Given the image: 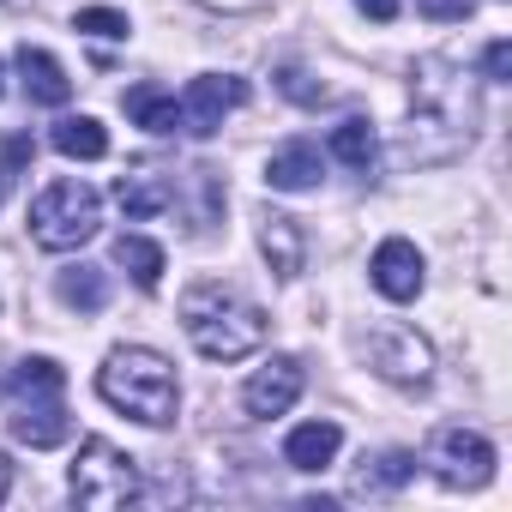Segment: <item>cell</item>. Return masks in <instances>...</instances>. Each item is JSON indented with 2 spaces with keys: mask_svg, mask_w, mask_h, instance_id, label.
Here are the masks:
<instances>
[{
  "mask_svg": "<svg viewBox=\"0 0 512 512\" xmlns=\"http://www.w3.org/2000/svg\"><path fill=\"white\" fill-rule=\"evenodd\" d=\"M19 79H25V97H31V103H43V109H67V97H73L67 67H61L49 49H37V43H25V49H19Z\"/></svg>",
  "mask_w": 512,
  "mask_h": 512,
  "instance_id": "cell-13",
  "label": "cell"
},
{
  "mask_svg": "<svg viewBox=\"0 0 512 512\" xmlns=\"http://www.w3.org/2000/svg\"><path fill=\"white\" fill-rule=\"evenodd\" d=\"M73 31L103 37V43H127V37H133L127 13H115V7H79V13H73Z\"/></svg>",
  "mask_w": 512,
  "mask_h": 512,
  "instance_id": "cell-23",
  "label": "cell"
},
{
  "mask_svg": "<svg viewBox=\"0 0 512 512\" xmlns=\"http://www.w3.org/2000/svg\"><path fill=\"white\" fill-rule=\"evenodd\" d=\"M0 91H7V67H0Z\"/></svg>",
  "mask_w": 512,
  "mask_h": 512,
  "instance_id": "cell-30",
  "label": "cell"
},
{
  "mask_svg": "<svg viewBox=\"0 0 512 512\" xmlns=\"http://www.w3.org/2000/svg\"><path fill=\"white\" fill-rule=\"evenodd\" d=\"M7 482H13V470H7V458H0V500H7Z\"/></svg>",
  "mask_w": 512,
  "mask_h": 512,
  "instance_id": "cell-29",
  "label": "cell"
},
{
  "mask_svg": "<svg viewBox=\"0 0 512 512\" xmlns=\"http://www.w3.org/2000/svg\"><path fill=\"white\" fill-rule=\"evenodd\" d=\"M49 145H55L61 157H73V163H97V157H109V133H103L97 115H67V121H55Z\"/></svg>",
  "mask_w": 512,
  "mask_h": 512,
  "instance_id": "cell-18",
  "label": "cell"
},
{
  "mask_svg": "<svg viewBox=\"0 0 512 512\" xmlns=\"http://www.w3.org/2000/svg\"><path fill=\"white\" fill-rule=\"evenodd\" d=\"M115 199H121V211H127V217H157V211H169V205H175V181H169V175H157V169H133V175H121V181H115Z\"/></svg>",
  "mask_w": 512,
  "mask_h": 512,
  "instance_id": "cell-17",
  "label": "cell"
},
{
  "mask_svg": "<svg viewBox=\"0 0 512 512\" xmlns=\"http://www.w3.org/2000/svg\"><path fill=\"white\" fill-rule=\"evenodd\" d=\"M338 446H344V428L338 422H302V428H290V440H284V464L290 470H326L332 458H338Z\"/></svg>",
  "mask_w": 512,
  "mask_h": 512,
  "instance_id": "cell-15",
  "label": "cell"
},
{
  "mask_svg": "<svg viewBox=\"0 0 512 512\" xmlns=\"http://www.w3.org/2000/svg\"><path fill=\"white\" fill-rule=\"evenodd\" d=\"M55 296H61V308L103 314V302H109V278H103V266H67V272L55 278Z\"/></svg>",
  "mask_w": 512,
  "mask_h": 512,
  "instance_id": "cell-21",
  "label": "cell"
},
{
  "mask_svg": "<svg viewBox=\"0 0 512 512\" xmlns=\"http://www.w3.org/2000/svg\"><path fill=\"white\" fill-rule=\"evenodd\" d=\"M67 488H73L79 506H91V512H115V506L139 500V458H127L115 440L91 434V440L79 446L73 470H67Z\"/></svg>",
  "mask_w": 512,
  "mask_h": 512,
  "instance_id": "cell-5",
  "label": "cell"
},
{
  "mask_svg": "<svg viewBox=\"0 0 512 512\" xmlns=\"http://www.w3.org/2000/svg\"><path fill=\"white\" fill-rule=\"evenodd\" d=\"M13 416H7V428H13V440L19 446H31V452H49V446H61L67 434H73V416H67V368L55 362V356H25L19 368H13Z\"/></svg>",
  "mask_w": 512,
  "mask_h": 512,
  "instance_id": "cell-3",
  "label": "cell"
},
{
  "mask_svg": "<svg viewBox=\"0 0 512 512\" xmlns=\"http://www.w3.org/2000/svg\"><path fill=\"white\" fill-rule=\"evenodd\" d=\"M241 103H247V85H241L235 73H199V79L187 85V97H181V127H187L193 139H211V133L223 127V115L241 109Z\"/></svg>",
  "mask_w": 512,
  "mask_h": 512,
  "instance_id": "cell-9",
  "label": "cell"
},
{
  "mask_svg": "<svg viewBox=\"0 0 512 512\" xmlns=\"http://www.w3.org/2000/svg\"><path fill=\"white\" fill-rule=\"evenodd\" d=\"M344 169H356V175H374V163H380V139H374V127L362 121V115H350V121H338L332 127V145H326Z\"/></svg>",
  "mask_w": 512,
  "mask_h": 512,
  "instance_id": "cell-19",
  "label": "cell"
},
{
  "mask_svg": "<svg viewBox=\"0 0 512 512\" xmlns=\"http://www.w3.org/2000/svg\"><path fill=\"white\" fill-rule=\"evenodd\" d=\"M260 253H266V266H272V278H302V266H308V235H302V223L290 217V211H260Z\"/></svg>",
  "mask_w": 512,
  "mask_h": 512,
  "instance_id": "cell-12",
  "label": "cell"
},
{
  "mask_svg": "<svg viewBox=\"0 0 512 512\" xmlns=\"http://www.w3.org/2000/svg\"><path fill=\"white\" fill-rule=\"evenodd\" d=\"M97 229H103V193L85 187V181H49L31 199V241L49 247V253L85 247Z\"/></svg>",
  "mask_w": 512,
  "mask_h": 512,
  "instance_id": "cell-4",
  "label": "cell"
},
{
  "mask_svg": "<svg viewBox=\"0 0 512 512\" xmlns=\"http://www.w3.org/2000/svg\"><path fill=\"white\" fill-rule=\"evenodd\" d=\"M31 157H37V145H31V133H19V139H7V151H0V199H7V193L19 187V175L31 169Z\"/></svg>",
  "mask_w": 512,
  "mask_h": 512,
  "instance_id": "cell-24",
  "label": "cell"
},
{
  "mask_svg": "<svg viewBox=\"0 0 512 512\" xmlns=\"http://www.w3.org/2000/svg\"><path fill=\"white\" fill-rule=\"evenodd\" d=\"M278 85H284L296 103H326V85H308V73H302V67H284V73H278Z\"/></svg>",
  "mask_w": 512,
  "mask_h": 512,
  "instance_id": "cell-27",
  "label": "cell"
},
{
  "mask_svg": "<svg viewBox=\"0 0 512 512\" xmlns=\"http://www.w3.org/2000/svg\"><path fill=\"white\" fill-rule=\"evenodd\" d=\"M416 476V452H380L362 476H356V494H392Z\"/></svg>",
  "mask_w": 512,
  "mask_h": 512,
  "instance_id": "cell-22",
  "label": "cell"
},
{
  "mask_svg": "<svg viewBox=\"0 0 512 512\" xmlns=\"http://www.w3.org/2000/svg\"><path fill=\"white\" fill-rule=\"evenodd\" d=\"M115 266L139 284V290H157L163 284V247L157 241H145V235H115Z\"/></svg>",
  "mask_w": 512,
  "mask_h": 512,
  "instance_id": "cell-20",
  "label": "cell"
},
{
  "mask_svg": "<svg viewBox=\"0 0 512 512\" xmlns=\"http://www.w3.org/2000/svg\"><path fill=\"white\" fill-rule=\"evenodd\" d=\"M410 133H428V127H440L446 133V151H458V145H470V121H476V97H470V85L464 79H440V55H428L422 67H416V97H410Z\"/></svg>",
  "mask_w": 512,
  "mask_h": 512,
  "instance_id": "cell-6",
  "label": "cell"
},
{
  "mask_svg": "<svg viewBox=\"0 0 512 512\" xmlns=\"http://www.w3.org/2000/svg\"><path fill=\"white\" fill-rule=\"evenodd\" d=\"M356 7H362V13H368L374 25H392V19H398V7H404V0H356Z\"/></svg>",
  "mask_w": 512,
  "mask_h": 512,
  "instance_id": "cell-28",
  "label": "cell"
},
{
  "mask_svg": "<svg viewBox=\"0 0 512 512\" xmlns=\"http://www.w3.org/2000/svg\"><path fill=\"white\" fill-rule=\"evenodd\" d=\"M482 79H488V85H506V79H512V43H506V37H494V43L482 49Z\"/></svg>",
  "mask_w": 512,
  "mask_h": 512,
  "instance_id": "cell-26",
  "label": "cell"
},
{
  "mask_svg": "<svg viewBox=\"0 0 512 512\" xmlns=\"http://www.w3.org/2000/svg\"><path fill=\"white\" fill-rule=\"evenodd\" d=\"M302 362L296 356H272L260 374H253L247 386H241V404H247V416H260V422H272V416H284L296 398H302Z\"/></svg>",
  "mask_w": 512,
  "mask_h": 512,
  "instance_id": "cell-11",
  "label": "cell"
},
{
  "mask_svg": "<svg viewBox=\"0 0 512 512\" xmlns=\"http://www.w3.org/2000/svg\"><path fill=\"white\" fill-rule=\"evenodd\" d=\"M422 464H428L434 482H446V488H482V482L494 476V440L476 434V428H464V422H446V428H434Z\"/></svg>",
  "mask_w": 512,
  "mask_h": 512,
  "instance_id": "cell-7",
  "label": "cell"
},
{
  "mask_svg": "<svg viewBox=\"0 0 512 512\" xmlns=\"http://www.w3.org/2000/svg\"><path fill=\"white\" fill-rule=\"evenodd\" d=\"M416 13L434 19V25H464L476 13V0H416Z\"/></svg>",
  "mask_w": 512,
  "mask_h": 512,
  "instance_id": "cell-25",
  "label": "cell"
},
{
  "mask_svg": "<svg viewBox=\"0 0 512 512\" xmlns=\"http://www.w3.org/2000/svg\"><path fill=\"white\" fill-rule=\"evenodd\" d=\"M362 350H368V368L380 380H392V386H428V374H434V350H428V338L416 326L386 320V326H374L362 338Z\"/></svg>",
  "mask_w": 512,
  "mask_h": 512,
  "instance_id": "cell-8",
  "label": "cell"
},
{
  "mask_svg": "<svg viewBox=\"0 0 512 512\" xmlns=\"http://www.w3.org/2000/svg\"><path fill=\"white\" fill-rule=\"evenodd\" d=\"M320 175H326V157H320V145H308V139L278 145L272 163H266V181H272L278 193H314Z\"/></svg>",
  "mask_w": 512,
  "mask_h": 512,
  "instance_id": "cell-14",
  "label": "cell"
},
{
  "mask_svg": "<svg viewBox=\"0 0 512 512\" xmlns=\"http://www.w3.org/2000/svg\"><path fill=\"white\" fill-rule=\"evenodd\" d=\"M368 278H374V290H380L386 302H416V296H422V284H428V266H422L416 241L386 235V241L374 247V260H368Z\"/></svg>",
  "mask_w": 512,
  "mask_h": 512,
  "instance_id": "cell-10",
  "label": "cell"
},
{
  "mask_svg": "<svg viewBox=\"0 0 512 512\" xmlns=\"http://www.w3.org/2000/svg\"><path fill=\"white\" fill-rule=\"evenodd\" d=\"M121 109H127V121L145 127V133H175V127H181V103H175V91H163V85H133V91H121Z\"/></svg>",
  "mask_w": 512,
  "mask_h": 512,
  "instance_id": "cell-16",
  "label": "cell"
},
{
  "mask_svg": "<svg viewBox=\"0 0 512 512\" xmlns=\"http://www.w3.org/2000/svg\"><path fill=\"white\" fill-rule=\"evenodd\" d=\"M181 326L205 362H241L266 344V314L223 284H193L181 296Z\"/></svg>",
  "mask_w": 512,
  "mask_h": 512,
  "instance_id": "cell-2",
  "label": "cell"
},
{
  "mask_svg": "<svg viewBox=\"0 0 512 512\" xmlns=\"http://www.w3.org/2000/svg\"><path fill=\"white\" fill-rule=\"evenodd\" d=\"M97 398H103L109 410L145 422V428H163V422H175L181 380H175L169 356H157V350H145V344H121V350H109L103 368H97Z\"/></svg>",
  "mask_w": 512,
  "mask_h": 512,
  "instance_id": "cell-1",
  "label": "cell"
}]
</instances>
